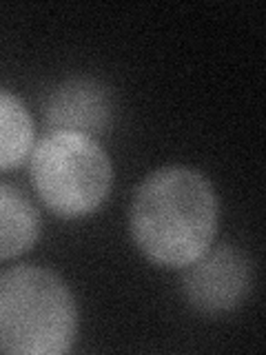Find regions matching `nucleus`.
<instances>
[{"instance_id": "obj_1", "label": "nucleus", "mask_w": 266, "mask_h": 355, "mask_svg": "<svg viewBox=\"0 0 266 355\" xmlns=\"http://www.w3.org/2000/svg\"><path fill=\"white\" fill-rule=\"evenodd\" d=\"M220 202L209 178L191 166H162L138 184L129 209L136 247L153 264L182 269L215 240Z\"/></svg>"}, {"instance_id": "obj_2", "label": "nucleus", "mask_w": 266, "mask_h": 355, "mask_svg": "<svg viewBox=\"0 0 266 355\" xmlns=\"http://www.w3.org/2000/svg\"><path fill=\"white\" fill-rule=\"evenodd\" d=\"M78 304L69 284L38 264L0 271V353L62 355L78 338Z\"/></svg>"}, {"instance_id": "obj_3", "label": "nucleus", "mask_w": 266, "mask_h": 355, "mask_svg": "<svg viewBox=\"0 0 266 355\" xmlns=\"http://www.w3.org/2000/svg\"><path fill=\"white\" fill-rule=\"evenodd\" d=\"M29 178L51 214L64 220L91 216L114 187V164L100 142L73 131H51L33 144Z\"/></svg>"}, {"instance_id": "obj_4", "label": "nucleus", "mask_w": 266, "mask_h": 355, "mask_svg": "<svg viewBox=\"0 0 266 355\" xmlns=\"http://www.w3.org/2000/svg\"><path fill=\"white\" fill-rule=\"evenodd\" d=\"M253 288V260L238 244L222 242L182 266V293L188 306L204 315L231 313Z\"/></svg>"}, {"instance_id": "obj_5", "label": "nucleus", "mask_w": 266, "mask_h": 355, "mask_svg": "<svg viewBox=\"0 0 266 355\" xmlns=\"http://www.w3.org/2000/svg\"><path fill=\"white\" fill-rule=\"evenodd\" d=\"M114 116L111 89L89 76H73L55 85L42 105L44 133L73 131L96 140L111 131Z\"/></svg>"}, {"instance_id": "obj_6", "label": "nucleus", "mask_w": 266, "mask_h": 355, "mask_svg": "<svg viewBox=\"0 0 266 355\" xmlns=\"http://www.w3.org/2000/svg\"><path fill=\"white\" fill-rule=\"evenodd\" d=\"M38 207L18 187L0 182V262L27 253L40 238Z\"/></svg>"}, {"instance_id": "obj_7", "label": "nucleus", "mask_w": 266, "mask_h": 355, "mask_svg": "<svg viewBox=\"0 0 266 355\" xmlns=\"http://www.w3.org/2000/svg\"><path fill=\"white\" fill-rule=\"evenodd\" d=\"M36 144V125L22 100L0 87V171L25 164Z\"/></svg>"}]
</instances>
